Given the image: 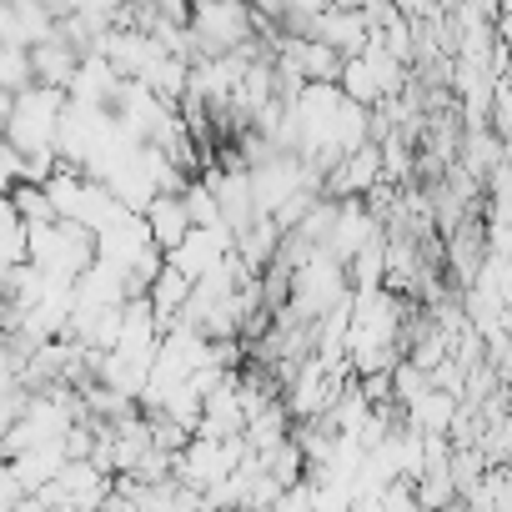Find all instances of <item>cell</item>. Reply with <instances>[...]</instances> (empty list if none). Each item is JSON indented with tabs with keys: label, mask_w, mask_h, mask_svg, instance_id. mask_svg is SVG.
<instances>
[{
	"label": "cell",
	"mask_w": 512,
	"mask_h": 512,
	"mask_svg": "<svg viewBox=\"0 0 512 512\" xmlns=\"http://www.w3.org/2000/svg\"><path fill=\"white\" fill-rule=\"evenodd\" d=\"M186 297H191V282H186L176 267H166V256H161V272H156V277H151V287H146V307H151L156 332H166V327L181 317Z\"/></svg>",
	"instance_id": "cell-5"
},
{
	"label": "cell",
	"mask_w": 512,
	"mask_h": 512,
	"mask_svg": "<svg viewBox=\"0 0 512 512\" xmlns=\"http://www.w3.org/2000/svg\"><path fill=\"white\" fill-rule=\"evenodd\" d=\"M226 251H231V236H226L221 226H191L186 241L166 251V267H176L186 282H196V277H206V272L221 262Z\"/></svg>",
	"instance_id": "cell-2"
},
{
	"label": "cell",
	"mask_w": 512,
	"mask_h": 512,
	"mask_svg": "<svg viewBox=\"0 0 512 512\" xmlns=\"http://www.w3.org/2000/svg\"><path fill=\"white\" fill-rule=\"evenodd\" d=\"M76 66H81V56L56 36V31H46L41 41H31L26 46V71H31V86H46V91H61L66 96V86H71V76H76Z\"/></svg>",
	"instance_id": "cell-3"
},
{
	"label": "cell",
	"mask_w": 512,
	"mask_h": 512,
	"mask_svg": "<svg viewBox=\"0 0 512 512\" xmlns=\"http://www.w3.org/2000/svg\"><path fill=\"white\" fill-rule=\"evenodd\" d=\"M181 206H186V221H191V226H221L216 196H211V186H206L201 176H191V181L181 186Z\"/></svg>",
	"instance_id": "cell-6"
},
{
	"label": "cell",
	"mask_w": 512,
	"mask_h": 512,
	"mask_svg": "<svg viewBox=\"0 0 512 512\" xmlns=\"http://www.w3.org/2000/svg\"><path fill=\"white\" fill-rule=\"evenodd\" d=\"M136 216H141V226H146V241H151L161 256H166L171 246H181V241H186V231H191L181 196H151Z\"/></svg>",
	"instance_id": "cell-4"
},
{
	"label": "cell",
	"mask_w": 512,
	"mask_h": 512,
	"mask_svg": "<svg viewBox=\"0 0 512 512\" xmlns=\"http://www.w3.org/2000/svg\"><path fill=\"white\" fill-rule=\"evenodd\" d=\"M312 41H322L342 61L362 56L367 51V16L357 6H347V0H327V6L317 11V21H312Z\"/></svg>",
	"instance_id": "cell-1"
}]
</instances>
